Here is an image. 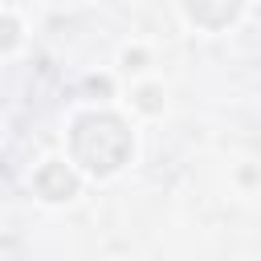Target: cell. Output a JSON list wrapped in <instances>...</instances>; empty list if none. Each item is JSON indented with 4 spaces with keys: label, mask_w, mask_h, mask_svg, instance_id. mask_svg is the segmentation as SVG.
Masks as SVG:
<instances>
[{
    "label": "cell",
    "mask_w": 261,
    "mask_h": 261,
    "mask_svg": "<svg viewBox=\"0 0 261 261\" xmlns=\"http://www.w3.org/2000/svg\"><path fill=\"white\" fill-rule=\"evenodd\" d=\"M130 155V130L114 114H86L73 122V159L106 175Z\"/></svg>",
    "instance_id": "cell-1"
},
{
    "label": "cell",
    "mask_w": 261,
    "mask_h": 261,
    "mask_svg": "<svg viewBox=\"0 0 261 261\" xmlns=\"http://www.w3.org/2000/svg\"><path fill=\"white\" fill-rule=\"evenodd\" d=\"M37 188H41V196H49V200H69L73 196V175L65 171V163H49L41 175H37Z\"/></svg>",
    "instance_id": "cell-2"
}]
</instances>
